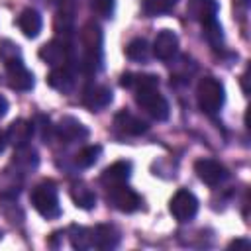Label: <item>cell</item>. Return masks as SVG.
I'll return each instance as SVG.
<instances>
[{
	"label": "cell",
	"mask_w": 251,
	"mask_h": 251,
	"mask_svg": "<svg viewBox=\"0 0 251 251\" xmlns=\"http://www.w3.org/2000/svg\"><path fill=\"white\" fill-rule=\"evenodd\" d=\"M71 53H73V49L65 39H51L45 45H41L39 59L51 67H59V65L71 63Z\"/></svg>",
	"instance_id": "obj_9"
},
{
	"label": "cell",
	"mask_w": 251,
	"mask_h": 251,
	"mask_svg": "<svg viewBox=\"0 0 251 251\" xmlns=\"http://www.w3.org/2000/svg\"><path fill=\"white\" fill-rule=\"evenodd\" d=\"M6 145H8V137H6V131H2V129H0V153L6 149Z\"/></svg>",
	"instance_id": "obj_30"
},
{
	"label": "cell",
	"mask_w": 251,
	"mask_h": 251,
	"mask_svg": "<svg viewBox=\"0 0 251 251\" xmlns=\"http://www.w3.org/2000/svg\"><path fill=\"white\" fill-rule=\"evenodd\" d=\"M18 27L22 29V33L29 39L37 37L41 27H43V20H41V14L35 10V8H25L22 10V14L18 16Z\"/></svg>",
	"instance_id": "obj_19"
},
{
	"label": "cell",
	"mask_w": 251,
	"mask_h": 251,
	"mask_svg": "<svg viewBox=\"0 0 251 251\" xmlns=\"http://www.w3.org/2000/svg\"><path fill=\"white\" fill-rule=\"evenodd\" d=\"M2 237H4V231H2V229H0V239H2Z\"/></svg>",
	"instance_id": "obj_32"
},
{
	"label": "cell",
	"mask_w": 251,
	"mask_h": 251,
	"mask_svg": "<svg viewBox=\"0 0 251 251\" xmlns=\"http://www.w3.org/2000/svg\"><path fill=\"white\" fill-rule=\"evenodd\" d=\"M37 163H39V155L29 143L16 147V151H14V165L16 167H20L22 171H31L37 167Z\"/></svg>",
	"instance_id": "obj_23"
},
{
	"label": "cell",
	"mask_w": 251,
	"mask_h": 251,
	"mask_svg": "<svg viewBox=\"0 0 251 251\" xmlns=\"http://www.w3.org/2000/svg\"><path fill=\"white\" fill-rule=\"evenodd\" d=\"M120 84L124 88H129L135 92V90H141L147 86H159V76L149 75V73H126V75H122Z\"/></svg>",
	"instance_id": "obj_20"
},
{
	"label": "cell",
	"mask_w": 251,
	"mask_h": 251,
	"mask_svg": "<svg viewBox=\"0 0 251 251\" xmlns=\"http://www.w3.org/2000/svg\"><path fill=\"white\" fill-rule=\"evenodd\" d=\"M31 204L37 210L39 216L45 220H53L61 216V206H59V192L57 186L51 180H43L33 186L31 190Z\"/></svg>",
	"instance_id": "obj_3"
},
{
	"label": "cell",
	"mask_w": 251,
	"mask_h": 251,
	"mask_svg": "<svg viewBox=\"0 0 251 251\" xmlns=\"http://www.w3.org/2000/svg\"><path fill=\"white\" fill-rule=\"evenodd\" d=\"M135 102L141 110H145L153 120L157 122H165L171 114V108H169V102L167 98L159 92V86H147V88H141V90H135Z\"/></svg>",
	"instance_id": "obj_4"
},
{
	"label": "cell",
	"mask_w": 251,
	"mask_h": 251,
	"mask_svg": "<svg viewBox=\"0 0 251 251\" xmlns=\"http://www.w3.org/2000/svg\"><path fill=\"white\" fill-rule=\"evenodd\" d=\"M100 155H102V147L100 145H86L75 155V167L88 169L100 159Z\"/></svg>",
	"instance_id": "obj_25"
},
{
	"label": "cell",
	"mask_w": 251,
	"mask_h": 251,
	"mask_svg": "<svg viewBox=\"0 0 251 251\" xmlns=\"http://www.w3.org/2000/svg\"><path fill=\"white\" fill-rule=\"evenodd\" d=\"M4 67H6V76H8V84H10V88H14V90H22V92H27V90L33 88L35 80H33L31 71L24 65V59L8 61V63H4Z\"/></svg>",
	"instance_id": "obj_8"
},
{
	"label": "cell",
	"mask_w": 251,
	"mask_h": 251,
	"mask_svg": "<svg viewBox=\"0 0 251 251\" xmlns=\"http://www.w3.org/2000/svg\"><path fill=\"white\" fill-rule=\"evenodd\" d=\"M55 133L59 139H63L65 143H76L88 137V129L84 124H80L76 118L73 116H65L59 126H55Z\"/></svg>",
	"instance_id": "obj_12"
},
{
	"label": "cell",
	"mask_w": 251,
	"mask_h": 251,
	"mask_svg": "<svg viewBox=\"0 0 251 251\" xmlns=\"http://www.w3.org/2000/svg\"><path fill=\"white\" fill-rule=\"evenodd\" d=\"M31 135H33V124L27 122V120H14L6 131V137H8V143H12L14 147H22V145H27L31 141Z\"/></svg>",
	"instance_id": "obj_18"
},
{
	"label": "cell",
	"mask_w": 251,
	"mask_h": 251,
	"mask_svg": "<svg viewBox=\"0 0 251 251\" xmlns=\"http://www.w3.org/2000/svg\"><path fill=\"white\" fill-rule=\"evenodd\" d=\"M218 0H188L186 14L200 25H206L218 20Z\"/></svg>",
	"instance_id": "obj_11"
},
{
	"label": "cell",
	"mask_w": 251,
	"mask_h": 251,
	"mask_svg": "<svg viewBox=\"0 0 251 251\" xmlns=\"http://www.w3.org/2000/svg\"><path fill=\"white\" fill-rule=\"evenodd\" d=\"M114 126H116V129L122 131L124 135H141V133H145V131L149 129V126H147L141 118L133 116V114L127 112V110H122V112L116 114Z\"/></svg>",
	"instance_id": "obj_16"
},
{
	"label": "cell",
	"mask_w": 251,
	"mask_h": 251,
	"mask_svg": "<svg viewBox=\"0 0 251 251\" xmlns=\"http://www.w3.org/2000/svg\"><path fill=\"white\" fill-rule=\"evenodd\" d=\"M112 102V90L106 86V84H90L88 88H84V94H82V104L96 112V110H102L106 108L108 104Z\"/></svg>",
	"instance_id": "obj_13"
},
{
	"label": "cell",
	"mask_w": 251,
	"mask_h": 251,
	"mask_svg": "<svg viewBox=\"0 0 251 251\" xmlns=\"http://www.w3.org/2000/svg\"><path fill=\"white\" fill-rule=\"evenodd\" d=\"M108 200H110V204H112L116 210L126 212V214H131V212L139 210L141 204H143L141 196H139L133 188H129L127 182L110 186V188H108Z\"/></svg>",
	"instance_id": "obj_6"
},
{
	"label": "cell",
	"mask_w": 251,
	"mask_h": 251,
	"mask_svg": "<svg viewBox=\"0 0 251 251\" xmlns=\"http://www.w3.org/2000/svg\"><path fill=\"white\" fill-rule=\"evenodd\" d=\"M131 176V163L129 161H116L112 163L110 167H106L100 175V182L110 188V186H116V184H124L127 182Z\"/></svg>",
	"instance_id": "obj_14"
},
{
	"label": "cell",
	"mask_w": 251,
	"mask_h": 251,
	"mask_svg": "<svg viewBox=\"0 0 251 251\" xmlns=\"http://www.w3.org/2000/svg\"><path fill=\"white\" fill-rule=\"evenodd\" d=\"M0 59H2V63L14 61V59H22V51H20V47H18L16 43L4 39V41L0 43Z\"/></svg>",
	"instance_id": "obj_28"
},
{
	"label": "cell",
	"mask_w": 251,
	"mask_h": 251,
	"mask_svg": "<svg viewBox=\"0 0 251 251\" xmlns=\"http://www.w3.org/2000/svg\"><path fill=\"white\" fill-rule=\"evenodd\" d=\"M176 2L178 0H143V12L149 18H157L171 12L176 6Z\"/></svg>",
	"instance_id": "obj_26"
},
{
	"label": "cell",
	"mask_w": 251,
	"mask_h": 251,
	"mask_svg": "<svg viewBox=\"0 0 251 251\" xmlns=\"http://www.w3.org/2000/svg\"><path fill=\"white\" fill-rule=\"evenodd\" d=\"M194 173H196V176H198L204 184H208V186H220V184L229 176L227 169H226L220 161L208 159V157L198 159V161L194 163Z\"/></svg>",
	"instance_id": "obj_7"
},
{
	"label": "cell",
	"mask_w": 251,
	"mask_h": 251,
	"mask_svg": "<svg viewBox=\"0 0 251 251\" xmlns=\"http://www.w3.org/2000/svg\"><path fill=\"white\" fill-rule=\"evenodd\" d=\"M229 245H231V247H239V245L249 247V245H251V241H249V239H235V241H231Z\"/></svg>",
	"instance_id": "obj_31"
},
{
	"label": "cell",
	"mask_w": 251,
	"mask_h": 251,
	"mask_svg": "<svg viewBox=\"0 0 251 251\" xmlns=\"http://www.w3.org/2000/svg\"><path fill=\"white\" fill-rule=\"evenodd\" d=\"M90 8L96 16L100 18H112L114 16V10H116V0H92L90 2Z\"/></svg>",
	"instance_id": "obj_27"
},
{
	"label": "cell",
	"mask_w": 251,
	"mask_h": 251,
	"mask_svg": "<svg viewBox=\"0 0 251 251\" xmlns=\"http://www.w3.org/2000/svg\"><path fill=\"white\" fill-rule=\"evenodd\" d=\"M8 106H10V104H8V100L0 94V118H4V116L8 114Z\"/></svg>",
	"instance_id": "obj_29"
},
{
	"label": "cell",
	"mask_w": 251,
	"mask_h": 251,
	"mask_svg": "<svg viewBox=\"0 0 251 251\" xmlns=\"http://www.w3.org/2000/svg\"><path fill=\"white\" fill-rule=\"evenodd\" d=\"M92 239H94V249L108 251V249H116L118 247L122 235H120V229L116 226L102 224V226L92 227Z\"/></svg>",
	"instance_id": "obj_15"
},
{
	"label": "cell",
	"mask_w": 251,
	"mask_h": 251,
	"mask_svg": "<svg viewBox=\"0 0 251 251\" xmlns=\"http://www.w3.org/2000/svg\"><path fill=\"white\" fill-rule=\"evenodd\" d=\"M169 210H171V214L175 216L176 222L186 224V222L194 220V216L198 214V198H196L190 190L180 188V190H176L175 196L171 198Z\"/></svg>",
	"instance_id": "obj_5"
},
{
	"label": "cell",
	"mask_w": 251,
	"mask_h": 251,
	"mask_svg": "<svg viewBox=\"0 0 251 251\" xmlns=\"http://www.w3.org/2000/svg\"><path fill=\"white\" fill-rule=\"evenodd\" d=\"M151 53L159 61H173L178 53V35L173 29H161L153 41Z\"/></svg>",
	"instance_id": "obj_10"
},
{
	"label": "cell",
	"mask_w": 251,
	"mask_h": 251,
	"mask_svg": "<svg viewBox=\"0 0 251 251\" xmlns=\"http://www.w3.org/2000/svg\"><path fill=\"white\" fill-rule=\"evenodd\" d=\"M47 82L51 88H55L59 92H71L75 88V73H73L71 65L53 67L47 76Z\"/></svg>",
	"instance_id": "obj_17"
},
{
	"label": "cell",
	"mask_w": 251,
	"mask_h": 251,
	"mask_svg": "<svg viewBox=\"0 0 251 251\" xmlns=\"http://www.w3.org/2000/svg\"><path fill=\"white\" fill-rule=\"evenodd\" d=\"M69 239L71 245L76 251H86L94 249V239H92V227H82V226H71L69 227Z\"/></svg>",
	"instance_id": "obj_22"
},
{
	"label": "cell",
	"mask_w": 251,
	"mask_h": 251,
	"mask_svg": "<svg viewBox=\"0 0 251 251\" xmlns=\"http://www.w3.org/2000/svg\"><path fill=\"white\" fill-rule=\"evenodd\" d=\"M82 61L80 69L86 75H96L102 69V29L96 22H86L80 29Z\"/></svg>",
	"instance_id": "obj_1"
},
{
	"label": "cell",
	"mask_w": 251,
	"mask_h": 251,
	"mask_svg": "<svg viewBox=\"0 0 251 251\" xmlns=\"http://www.w3.org/2000/svg\"><path fill=\"white\" fill-rule=\"evenodd\" d=\"M71 198L75 206L82 210H92L96 206V194L86 182H75L71 186Z\"/></svg>",
	"instance_id": "obj_21"
},
{
	"label": "cell",
	"mask_w": 251,
	"mask_h": 251,
	"mask_svg": "<svg viewBox=\"0 0 251 251\" xmlns=\"http://www.w3.org/2000/svg\"><path fill=\"white\" fill-rule=\"evenodd\" d=\"M126 57L129 61H135V63H145L151 57V47H149L147 39H143V37L131 39L126 47Z\"/></svg>",
	"instance_id": "obj_24"
},
{
	"label": "cell",
	"mask_w": 251,
	"mask_h": 251,
	"mask_svg": "<svg viewBox=\"0 0 251 251\" xmlns=\"http://www.w3.org/2000/svg\"><path fill=\"white\" fill-rule=\"evenodd\" d=\"M196 102H198V108L204 114H208V116L218 114L222 110L224 102H226L224 84L214 76L200 78L198 84H196Z\"/></svg>",
	"instance_id": "obj_2"
}]
</instances>
